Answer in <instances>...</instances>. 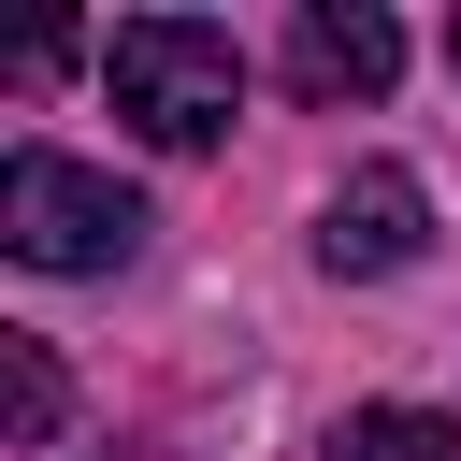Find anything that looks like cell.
<instances>
[{
	"mask_svg": "<svg viewBox=\"0 0 461 461\" xmlns=\"http://www.w3.org/2000/svg\"><path fill=\"white\" fill-rule=\"evenodd\" d=\"M101 72H115V115H130L144 144H216V130L245 115V43H230L216 14H130V29L101 43Z\"/></svg>",
	"mask_w": 461,
	"mask_h": 461,
	"instance_id": "1",
	"label": "cell"
},
{
	"mask_svg": "<svg viewBox=\"0 0 461 461\" xmlns=\"http://www.w3.org/2000/svg\"><path fill=\"white\" fill-rule=\"evenodd\" d=\"M0 245H14L29 274H115V259L144 245V202H130L115 173L58 158V144H14V158H0Z\"/></svg>",
	"mask_w": 461,
	"mask_h": 461,
	"instance_id": "2",
	"label": "cell"
},
{
	"mask_svg": "<svg viewBox=\"0 0 461 461\" xmlns=\"http://www.w3.org/2000/svg\"><path fill=\"white\" fill-rule=\"evenodd\" d=\"M432 245V187L403 173V158H360L346 187H331V216H317V259L331 274H403Z\"/></svg>",
	"mask_w": 461,
	"mask_h": 461,
	"instance_id": "3",
	"label": "cell"
},
{
	"mask_svg": "<svg viewBox=\"0 0 461 461\" xmlns=\"http://www.w3.org/2000/svg\"><path fill=\"white\" fill-rule=\"evenodd\" d=\"M389 72H403V29L375 0H303L288 14V86L303 101H389Z\"/></svg>",
	"mask_w": 461,
	"mask_h": 461,
	"instance_id": "4",
	"label": "cell"
},
{
	"mask_svg": "<svg viewBox=\"0 0 461 461\" xmlns=\"http://www.w3.org/2000/svg\"><path fill=\"white\" fill-rule=\"evenodd\" d=\"M331 461H461V418H432V403H360V418L331 432Z\"/></svg>",
	"mask_w": 461,
	"mask_h": 461,
	"instance_id": "5",
	"label": "cell"
},
{
	"mask_svg": "<svg viewBox=\"0 0 461 461\" xmlns=\"http://www.w3.org/2000/svg\"><path fill=\"white\" fill-rule=\"evenodd\" d=\"M0 432H14V447L58 432V360H43L29 331H0Z\"/></svg>",
	"mask_w": 461,
	"mask_h": 461,
	"instance_id": "6",
	"label": "cell"
},
{
	"mask_svg": "<svg viewBox=\"0 0 461 461\" xmlns=\"http://www.w3.org/2000/svg\"><path fill=\"white\" fill-rule=\"evenodd\" d=\"M447 72H461V29H447Z\"/></svg>",
	"mask_w": 461,
	"mask_h": 461,
	"instance_id": "7",
	"label": "cell"
}]
</instances>
